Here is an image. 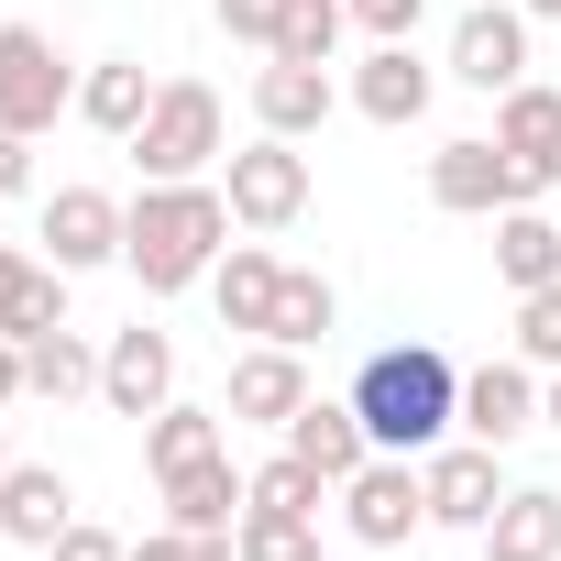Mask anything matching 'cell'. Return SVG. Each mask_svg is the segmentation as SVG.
<instances>
[{"label":"cell","instance_id":"cell-38","mask_svg":"<svg viewBox=\"0 0 561 561\" xmlns=\"http://www.w3.org/2000/svg\"><path fill=\"white\" fill-rule=\"evenodd\" d=\"M517 12H528V23H561V0H517Z\"/></svg>","mask_w":561,"mask_h":561},{"label":"cell","instance_id":"cell-13","mask_svg":"<svg viewBox=\"0 0 561 561\" xmlns=\"http://www.w3.org/2000/svg\"><path fill=\"white\" fill-rule=\"evenodd\" d=\"M78 528V484L56 462H12L0 473V539H23V550H56Z\"/></svg>","mask_w":561,"mask_h":561},{"label":"cell","instance_id":"cell-25","mask_svg":"<svg viewBox=\"0 0 561 561\" xmlns=\"http://www.w3.org/2000/svg\"><path fill=\"white\" fill-rule=\"evenodd\" d=\"M23 386H34V397H56V408H67V397H100V353L56 320V331H34V342H23Z\"/></svg>","mask_w":561,"mask_h":561},{"label":"cell","instance_id":"cell-17","mask_svg":"<svg viewBox=\"0 0 561 561\" xmlns=\"http://www.w3.org/2000/svg\"><path fill=\"white\" fill-rule=\"evenodd\" d=\"M331 100H342V89H331V67H309V56H264V67H253V122H264V133H287V144L320 133Z\"/></svg>","mask_w":561,"mask_h":561},{"label":"cell","instance_id":"cell-36","mask_svg":"<svg viewBox=\"0 0 561 561\" xmlns=\"http://www.w3.org/2000/svg\"><path fill=\"white\" fill-rule=\"evenodd\" d=\"M34 187V154H23V133H0V198H23Z\"/></svg>","mask_w":561,"mask_h":561},{"label":"cell","instance_id":"cell-4","mask_svg":"<svg viewBox=\"0 0 561 561\" xmlns=\"http://www.w3.org/2000/svg\"><path fill=\"white\" fill-rule=\"evenodd\" d=\"M56 111H78V78L56 67V34L0 23V133H56Z\"/></svg>","mask_w":561,"mask_h":561},{"label":"cell","instance_id":"cell-23","mask_svg":"<svg viewBox=\"0 0 561 561\" xmlns=\"http://www.w3.org/2000/svg\"><path fill=\"white\" fill-rule=\"evenodd\" d=\"M154 89H165V78H144V56H100V67L78 78V111H89L111 144H133V133H144V111H154Z\"/></svg>","mask_w":561,"mask_h":561},{"label":"cell","instance_id":"cell-34","mask_svg":"<svg viewBox=\"0 0 561 561\" xmlns=\"http://www.w3.org/2000/svg\"><path fill=\"white\" fill-rule=\"evenodd\" d=\"M342 12H353V23L375 34V45H408V34H419V12H430V0H342Z\"/></svg>","mask_w":561,"mask_h":561},{"label":"cell","instance_id":"cell-24","mask_svg":"<svg viewBox=\"0 0 561 561\" xmlns=\"http://www.w3.org/2000/svg\"><path fill=\"white\" fill-rule=\"evenodd\" d=\"M495 275L528 298V287H561V220L539 209H495Z\"/></svg>","mask_w":561,"mask_h":561},{"label":"cell","instance_id":"cell-40","mask_svg":"<svg viewBox=\"0 0 561 561\" xmlns=\"http://www.w3.org/2000/svg\"><path fill=\"white\" fill-rule=\"evenodd\" d=\"M0 473H12V451H0Z\"/></svg>","mask_w":561,"mask_h":561},{"label":"cell","instance_id":"cell-29","mask_svg":"<svg viewBox=\"0 0 561 561\" xmlns=\"http://www.w3.org/2000/svg\"><path fill=\"white\" fill-rule=\"evenodd\" d=\"M342 0H287V23H275V56H309V67H331V45H342Z\"/></svg>","mask_w":561,"mask_h":561},{"label":"cell","instance_id":"cell-3","mask_svg":"<svg viewBox=\"0 0 561 561\" xmlns=\"http://www.w3.org/2000/svg\"><path fill=\"white\" fill-rule=\"evenodd\" d=\"M133 165H144V176H198V165H220V89H209V78H165L154 111H144V133H133Z\"/></svg>","mask_w":561,"mask_h":561},{"label":"cell","instance_id":"cell-33","mask_svg":"<svg viewBox=\"0 0 561 561\" xmlns=\"http://www.w3.org/2000/svg\"><path fill=\"white\" fill-rule=\"evenodd\" d=\"M209 12H220V34H231V45H264V56H275V23H287V0H209Z\"/></svg>","mask_w":561,"mask_h":561},{"label":"cell","instance_id":"cell-10","mask_svg":"<svg viewBox=\"0 0 561 561\" xmlns=\"http://www.w3.org/2000/svg\"><path fill=\"white\" fill-rule=\"evenodd\" d=\"M419 484H430V528H473V539H484V517L506 506V473H495L484 440H462V451H419Z\"/></svg>","mask_w":561,"mask_h":561},{"label":"cell","instance_id":"cell-30","mask_svg":"<svg viewBox=\"0 0 561 561\" xmlns=\"http://www.w3.org/2000/svg\"><path fill=\"white\" fill-rule=\"evenodd\" d=\"M517 364H550L561 375V287H528L517 298Z\"/></svg>","mask_w":561,"mask_h":561},{"label":"cell","instance_id":"cell-31","mask_svg":"<svg viewBox=\"0 0 561 561\" xmlns=\"http://www.w3.org/2000/svg\"><path fill=\"white\" fill-rule=\"evenodd\" d=\"M253 506H298V517H320V473H309L298 451H275V462H253Z\"/></svg>","mask_w":561,"mask_h":561},{"label":"cell","instance_id":"cell-39","mask_svg":"<svg viewBox=\"0 0 561 561\" xmlns=\"http://www.w3.org/2000/svg\"><path fill=\"white\" fill-rule=\"evenodd\" d=\"M539 419H550V430H561V375H550V397H539Z\"/></svg>","mask_w":561,"mask_h":561},{"label":"cell","instance_id":"cell-5","mask_svg":"<svg viewBox=\"0 0 561 561\" xmlns=\"http://www.w3.org/2000/svg\"><path fill=\"white\" fill-rule=\"evenodd\" d=\"M430 209H451V220L528 209V187H517V154H506L495 133H462V144H440V154H430Z\"/></svg>","mask_w":561,"mask_h":561},{"label":"cell","instance_id":"cell-28","mask_svg":"<svg viewBox=\"0 0 561 561\" xmlns=\"http://www.w3.org/2000/svg\"><path fill=\"white\" fill-rule=\"evenodd\" d=\"M231 550H242V561H320V517H298V506H242Z\"/></svg>","mask_w":561,"mask_h":561},{"label":"cell","instance_id":"cell-20","mask_svg":"<svg viewBox=\"0 0 561 561\" xmlns=\"http://www.w3.org/2000/svg\"><path fill=\"white\" fill-rule=\"evenodd\" d=\"M275 287H287V264H275L264 242H231V253L209 264V298H220V331H253V342H264V320H275Z\"/></svg>","mask_w":561,"mask_h":561},{"label":"cell","instance_id":"cell-26","mask_svg":"<svg viewBox=\"0 0 561 561\" xmlns=\"http://www.w3.org/2000/svg\"><path fill=\"white\" fill-rule=\"evenodd\" d=\"M331 320H342V298H331V275L287 264V287H275V320H264V342H287V353H309V342H331Z\"/></svg>","mask_w":561,"mask_h":561},{"label":"cell","instance_id":"cell-9","mask_svg":"<svg viewBox=\"0 0 561 561\" xmlns=\"http://www.w3.org/2000/svg\"><path fill=\"white\" fill-rule=\"evenodd\" d=\"M495 144L517 154V187H528V209L561 187V89H539V78H517L506 100H495Z\"/></svg>","mask_w":561,"mask_h":561},{"label":"cell","instance_id":"cell-6","mask_svg":"<svg viewBox=\"0 0 561 561\" xmlns=\"http://www.w3.org/2000/svg\"><path fill=\"white\" fill-rule=\"evenodd\" d=\"M342 528H353L364 550L419 539V528H430V484H419V462H408V451H375V462L342 484Z\"/></svg>","mask_w":561,"mask_h":561},{"label":"cell","instance_id":"cell-37","mask_svg":"<svg viewBox=\"0 0 561 561\" xmlns=\"http://www.w3.org/2000/svg\"><path fill=\"white\" fill-rule=\"evenodd\" d=\"M12 397H34V386H23V342L0 331V408H12Z\"/></svg>","mask_w":561,"mask_h":561},{"label":"cell","instance_id":"cell-12","mask_svg":"<svg viewBox=\"0 0 561 561\" xmlns=\"http://www.w3.org/2000/svg\"><path fill=\"white\" fill-rule=\"evenodd\" d=\"M100 397H111L122 419H154V408L176 397V342H165V331H144V320H133V331H111V353H100Z\"/></svg>","mask_w":561,"mask_h":561},{"label":"cell","instance_id":"cell-19","mask_svg":"<svg viewBox=\"0 0 561 561\" xmlns=\"http://www.w3.org/2000/svg\"><path fill=\"white\" fill-rule=\"evenodd\" d=\"M353 111L386 122V133H408V122L430 111V67H419V45H375V56L353 67Z\"/></svg>","mask_w":561,"mask_h":561},{"label":"cell","instance_id":"cell-27","mask_svg":"<svg viewBox=\"0 0 561 561\" xmlns=\"http://www.w3.org/2000/svg\"><path fill=\"white\" fill-rule=\"evenodd\" d=\"M209 451H220V419H209V408H176V397H165V408L144 419V462H154V484L187 473V462H209Z\"/></svg>","mask_w":561,"mask_h":561},{"label":"cell","instance_id":"cell-2","mask_svg":"<svg viewBox=\"0 0 561 561\" xmlns=\"http://www.w3.org/2000/svg\"><path fill=\"white\" fill-rule=\"evenodd\" d=\"M353 408H364V440L375 451H440V430H462V375H451V353L440 342H386V353H364V375H353Z\"/></svg>","mask_w":561,"mask_h":561},{"label":"cell","instance_id":"cell-21","mask_svg":"<svg viewBox=\"0 0 561 561\" xmlns=\"http://www.w3.org/2000/svg\"><path fill=\"white\" fill-rule=\"evenodd\" d=\"M484 561H561V495L550 484H506V506L484 517Z\"/></svg>","mask_w":561,"mask_h":561},{"label":"cell","instance_id":"cell-22","mask_svg":"<svg viewBox=\"0 0 561 561\" xmlns=\"http://www.w3.org/2000/svg\"><path fill=\"white\" fill-rule=\"evenodd\" d=\"M56 320H67V264H34V253L0 242V331L34 342V331H56Z\"/></svg>","mask_w":561,"mask_h":561},{"label":"cell","instance_id":"cell-18","mask_svg":"<svg viewBox=\"0 0 561 561\" xmlns=\"http://www.w3.org/2000/svg\"><path fill=\"white\" fill-rule=\"evenodd\" d=\"M242 506H253V473H231V451H209V462L165 473V528H209V539H231V528H242Z\"/></svg>","mask_w":561,"mask_h":561},{"label":"cell","instance_id":"cell-14","mask_svg":"<svg viewBox=\"0 0 561 561\" xmlns=\"http://www.w3.org/2000/svg\"><path fill=\"white\" fill-rule=\"evenodd\" d=\"M45 242H56L67 275L122 264V198H111V187H56V198H45Z\"/></svg>","mask_w":561,"mask_h":561},{"label":"cell","instance_id":"cell-32","mask_svg":"<svg viewBox=\"0 0 561 561\" xmlns=\"http://www.w3.org/2000/svg\"><path fill=\"white\" fill-rule=\"evenodd\" d=\"M133 561H242L231 539H209V528H144L133 539Z\"/></svg>","mask_w":561,"mask_h":561},{"label":"cell","instance_id":"cell-11","mask_svg":"<svg viewBox=\"0 0 561 561\" xmlns=\"http://www.w3.org/2000/svg\"><path fill=\"white\" fill-rule=\"evenodd\" d=\"M298 408H309V364H298L287 342L231 353V408H220V419H242V430H287Z\"/></svg>","mask_w":561,"mask_h":561},{"label":"cell","instance_id":"cell-8","mask_svg":"<svg viewBox=\"0 0 561 561\" xmlns=\"http://www.w3.org/2000/svg\"><path fill=\"white\" fill-rule=\"evenodd\" d=\"M451 78L484 89V100H506V89L528 78V12H506V0H473V12L451 23Z\"/></svg>","mask_w":561,"mask_h":561},{"label":"cell","instance_id":"cell-7","mask_svg":"<svg viewBox=\"0 0 561 561\" xmlns=\"http://www.w3.org/2000/svg\"><path fill=\"white\" fill-rule=\"evenodd\" d=\"M220 198H231V220H242V231H287V220L309 209V154H298L287 133H264V144H242V154H231Z\"/></svg>","mask_w":561,"mask_h":561},{"label":"cell","instance_id":"cell-16","mask_svg":"<svg viewBox=\"0 0 561 561\" xmlns=\"http://www.w3.org/2000/svg\"><path fill=\"white\" fill-rule=\"evenodd\" d=\"M287 451H298L320 484H353V473L375 462V440H364V408H353V397H309V408L287 419Z\"/></svg>","mask_w":561,"mask_h":561},{"label":"cell","instance_id":"cell-1","mask_svg":"<svg viewBox=\"0 0 561 561\" xmlns=\"http://www.w3.org/2000/svg\"><path fill=\"white\" fill-rule=\"evenodd\" d=\"M231 253V198L209 176H144V198L122 209V264L144 275V298H176Z\"/></svg>","mask_w":561,"mask_h":561},{"label":"cell","instance_id":"cell-15","mask_svg":"<svg viewBox=\"0 0 561 561\" xmlns=\"http://www.w3.org/2000/svg\"><path fill=\"white\" fill-rule=\"evenodd\" d=\"M528 430H539V386H528V364H473V375H462V440L506 451V440H528Z\"/></svg>","mask_w":561,"mask_h":561},{"label":"cell","instance_id":"cell-35","mask_svg":"<svg viewBox=\"0 0 561 561\" xmlns=\"http://www.w3.org/2000/svg\"><path fill=\"white\" fill-rule=\"evenodd\" d=\"M45 561H133V539H111V528H89V517H78V528H67Z\"/></svg>","mask_w":561,"mask_h":561}]
</instances>
